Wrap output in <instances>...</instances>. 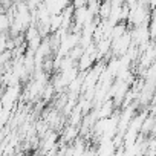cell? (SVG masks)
<instances>
[{
  "label": "cell",
  "instance_id": "cell-1",
  "mask_svg": "<svg viewBox=\"0 0 156 156\" xmlns=\"http://www.w3.org/2000/svg\"><path fill=\"white\" fill-rule=\"evenodd\" d=\"M76 136H78V127L72 126V124H67L64 132H61V141L66 142V144H70Z\"/></svg>",
  "mask_w": 156,
  "mask_h": 156
},
{
  "label": "cell",
  "instance_id": "cell-2",
  "mask_svg": "<svg viewBox=\"0 0 156 156\" xmlns=\"http://www.w3.org/2000/svg\"><path fill=\"white\" fill-rule=\"evenodd\" d=\"M110 11H112V2L110 0H103V2H100V8H98V14L97 16L101 20H106L109 17Z\"/></svg>",
  "mask_w": 156,
  "mask_h": 156
},
{
  "label": "cell",
  "instance_id": "cell-3",
  "mask_svg": "<svg viewBox=\"0 0 156 156\" xmlns=\"http://www.w3.org/2000/svg\"><path fill=\"white\" fill-rule=\"evenodd\" d=\"M57 92H55V89H54V86H52V83L49 81L44 87H43V90H41V94H40V97H41V100L44 101V103H49L52 98H54V95H55Z\"/></svg>",
  "mask_w": 156,
  "mask_h": 156
},
{
  "label": "cell",
  "instance_id": "cell-4",
  "mask_svg": "<svg viewBox=\"0 0 156 156\" xmlns=\"http://www.w3.org/2000/svg\"><path fill=\"white\" fill-rule=\"evenodd\" d=\"M9 25H11V20L6 16V12H0V34H2V32H8Z\"/></svg>",
  "mask_w": 156,
  "mask_h": 156
},
{
  "label": "cell",
  "instance_id": "cell-5",
  "mask_svg": "<svg viewBox=\"0 0 156 156\" xmlns=\"http://www.w3.org/2000/svg\"><path fill=\"white\" fill-rule=\"evenodd\" d=\"M70 5L73 8H81V6H86L87 5V0H72Z\"/></svg>",
  "mask_w": 156,
  "mask_h": 156
},
{
  "label": "cell",
  "instance_id": "cell-6",
  "mask_svg": "<svg viewBox=\"0 0 156 156\" xmlns=\"http://www.w3.org/2000/svg\"><path fill=\"white\" fill-rule=\"evenodd\" d=\"M0 107H2V103H0Z\"/></svg>",
  "mask_w": 156,
  "mask_h": 156
}]
</instances>
